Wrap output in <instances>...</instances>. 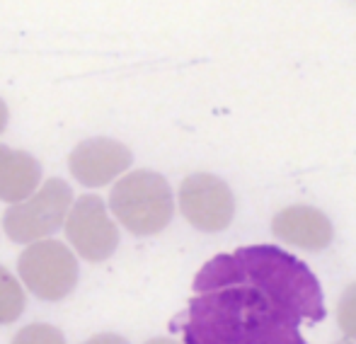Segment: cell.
Segmentation results:
<instances>
[{
    "mask_svg": "<svg viewBox=\"0 0 356 344\" xmlns=\"http://www.w3.org/2000/svg\"><path fill=\"white\" fill-rule=\"evenodd\" d=\"M192 291L182 344H308L300 327L327 316L318 277L277 245L211 257Z\"/></svg>",
    "mask_w": 356,
    "mask_h": 344,
    "instance_id": "obj_1",
    "label": "cell"
},
{
    "mask_svg": "<svg viewBox=\"0 0 356 344\" xmlns=\"http://www.w3.org/2000/svg\"><path fill=\"white\" fill-rule=\"evenodd\" d=\"M109 211L131 236H158L175 216L172 187L160 172H127L109 192Z\"/></svg>",
    "mask_w": 356,
    "mask_h": 344,
    "instance_id": "obj_2",
    "label": "cell"
},
{
    "mask_svg": "<svg viewBox=\"0 0 356 344\" xmlns=\"http://www.w3.org/2000/svg\"><path fill=\"white\" fill-rule=\"evenodd\" d=\"M73 206V189L68 182L51 177L24 202L13 204L3 216V231L13 243L32 245L47 240L66 223Z\"/></svg>",
    "mask_w": 356,
    "mask_h": 344,
    "instance_id": "obj_3",
    "label": "cell"
},
{
    "mask_svg": "<svg viewBox=\"0 0 356 344\" xmlns=\"http://www.w3.org/2000/svg\"><path fill=\"white\" fill-rule=\"evenodd\" d=\"M17 274L29 293L39 301L56 303L71 296L78 286L80 267L75 252L61 240H37L17 257Z\"/></svg>",
    "mask_w": 356,
    "mask_h": 344,
    "instance_id": "obj_4",
    "label": "cell"
},
{
    "mask_svg": "<svg viewBox=\"0 0 356 344\" xmlns=\"http://www.w3.org/2000/svg\"><path fill=\"white\" fill-rule=\"evenodd\" d=\"M182 216L202 233H220L235 218V194L223 177L211 172H194L182 179L177 192Z\"/></svg>",
    "mask_w": 356,
    "mask_h": 344,
    "instance_id": "obj_5",
    "label": "cell"
},
{
    "mask_svg": "<svg viewBox=\"0 0 356 344\" xmlns=\"http://www.w3.org/2000/svg\"><path fill=\"white\" fill-rule=\"evenodd\" d=\"M63 228L75 255H80L85 262H104L119 247L117 223L109 218V208L95 194H85L73 202Z\"/></svg>",
    "mask_w": 356,
    "mask_h": 344,
    "instance_id": "obj_6",
    "label": "cell"
},
{
    "mask_svg": "<svg viewBox=\"0 0 356 344\" xmlns=\"http://www.w3.org/2000/svg\"><path fill=\"white\" fill-rule=\"evenodd\" d=\"M131 151L114 138H85L68 156V170L83 187H104L131 167Z\"/></svg>",
    "mask_w": 356,
    "mask_h": 344,
    "instance_id": "obj_7",
    "label": "cell"
},
{
    "mask_svg": "<svg viewBox=\"0 0 356 344\" xmlns=\"http://www.w3.org/2000/svg\"><path fill=\"white\" fill-rule=\"evenodd\" d=\"M272 233L284 245L305 252H323L334 240V226L330 216L308 204H293L274 213Z\"/></svg>",
    "mask_w": 356,
    "mask_h": 344,
    "instance_id": "obj_8",
    "label": "cell"
},
{
    "mask_svg": "<svg viewBox=\"0 0 356 344\" xmlns=\"http://www.w3.org/2000/svg\"><path fill=\"white\" fill-rule=\"evenodd\" d=\"M42 184V163L27 151L0 146V202L19 204Z\"/></svg>",
    "mask_w": 356,
    "mask_h": 344,
    "instance_id": "obj_9",
    "label": "cell"
},
{
    "mask_svg": "<svg viewBox=\"0 0 356 344\" xmlns=\"http://www.w3.org/2000/svg\"><path fill=\"white\" fill-rule=\"evenodd\" d=\"M24 306H27V298H24L22 284L0 264V325H13L15 320H19Z\"/></svg>",
    "mask_w": 356,
    "mask_h": 344,
    "instance_id": "obj_10",
    "label": "cell"
},
{
    "mask_svg": "<svg viewBox=\"0 0 356 344\" xmlns=\"http://www.w3.org/2000/svg\"><path fill=\"white\" fill-rule=\"evenodd\" d=\"M10 344H66V335L56 325L32 322V325H24Z\"/></svg>",
    "mask_w": 356,
    "mask_h": 344,
    "instance_id": "obj_11",
    "label": "cell"
},
{
    "mask_svg": "<svg viewBox=\"0 0 356 344\" xmlns=\"http://www.w3.org/2000/svg\"><path fill=\"white\" fill-rule=\"evenodd\" d=\"M337 327L349 342H356V281L344 288L337 301Z\"/></svg>",
    "mask_w": 356,
    "mask_h": 344,
    "instance_id": "obj_12",
    "label": "cell"
},
{
    "mask_svg": "<svg viewBox=\"0 0 356 344\" xmlns=\"http://www.w3.org/2000/svg\"><path fill=\"white\" fill-rule=\"evenodd\" d=\"M83 344H129V340H124L122 335H114V332H99V335H92Z\"/></svg>",
    "mask_w": 356,
    "mask_h": 344,
    "instance_id": "obj_13",
    "label": "cell"
},
{
    "mask_svg": "<svg viewBox=\"0 0 356 344\" xmlns=\"http://www.w3.org/2000/svg\"><path fill=\"white\" fill-rule=\"evenodd\" d=\"M8 119H10V112H8V104L3 102V97H0V133L8 129Z\"/></svg>",
    "mask_w": 356,
    "mask_h": 344,
    "instance_id": "obj_14",
    "label": "cell"
},
{
    "mask_svg": "<svg viewBox=\"0 0 356 344\" xmlns=\"http://www.w3.org/2000/svg\"><path fill=\"white\" fill-rule=\"evenodd\" d=\"M145 344H182V342H175L170 337H153V340H148Z\"/></svg>",
    "mask_w": 356,
    "mask_h": 344,
    "instance_id": "obj_15",
    "label": "cell"
}]
</instances>
